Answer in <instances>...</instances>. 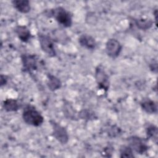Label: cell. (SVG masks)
I'll list each match as a JSON object with an SVG mask.
<instances>
[{
  "instance_id": "7",
  "label": "cell",
  "mask_w": 158,
  "mask_h": 158,
  "mask_svg": "<svg viewBox=\"0 0 158 158\" xmlns=\"http://www.w3.org/2000/svg\"><path fill=\"white\" fill-rule=\"evenodd\" d=\"M22 69L25 72L31 73L38 69V59L35 54H22L20 56Z\"/></svg>"
},
{
  "instance_id": "6",
  "label": "cell",
  "mask_w": 158,
  "mask_h": 158,
  "mask_svg": "<svg viewBox=\"0 0 158 158\" xmlns=\"http://www.w3.org/2000/svg\"><path fill=\"white\" fill-rule=\"evenodd\" d=\"M128 146L139 154L146 153L149 149V146L147 144V140L138 136H131L127 138Z\"/></svg>"
},
{
  "instance_id": "13",
  "label": "cell",
  "mask_w": 158,
  "mask_h": 158,
  "mask_svg": "<svg viewBox=\"0 0 158 158\" xmlns=\"http://www.w3.org/2000/svg\"><path fill=\"white\" fill-rule=\"evenodd\" d=\"M46 85L50 91H55L61 88L62 82L56 76L51 73H48L47 75Z\"/></svg>"
},
{
  "instance_id": "15",
  "label": "cell",
  "mask_w": 158,
  "mask_h": 158,
  "mask_svg": "<svg viewBox=\"0 0 158 158\" xmlns=\"http://www.w3.org/2000/svg\"><path fill=\"white\" fill-rule=\"evenodd\" d=\"M20 105L17 100L12 98H7L2 102V108L7 112H16L19 109Z\"/></svg>"
},
{
  "instance_id": "10",
  "label": "cell",
  "mask_w": 158,
  "mask_h": 158,
  "mask_svg": "<svg viewBox=\"0 0 158 158\" xmlns=\"http://www.w3.org/2000/svg\"><path fill=\"white\" fill-rule=\"evenodd\" d=\"M14 31L18 38L23 43H28L31 38V33L27 26L17 25Z\"/></svg>"
},
{
  "instance_id": "12",
  "label": "cell",
  "mask_w": 158,
  "mask_h": 158,
  "mask_svg": "<svg viewBox=\"0 0 158 158\" xmlns=\"http://www.w3.org/2000/svg\"><path fill=\"white\" fill-rule=\"evenodd\" d=\"M11 2L14 7L20 13L27 14L31 10L30 2L28 0H14Z\"/></svg>"
},
{
  "instance_id": "16",
  "label": "cell",
  "mask_w": 158,
  "mask_h": 158,
  "mask_svg": "<svg viewBox=\"0 0 158 158\" xmlns=\"http://www.w3.org/2000/svg\"><path fill=\"white\" fill-rule=\"evenodd\" d=\"M146 135L148 139H152L156 144L158 141V129L157 127L154 124H148L145 127Z\"/></svg>"
},
{
  "instance_id": "8",
  "label": "cell",
  "mask_w": 158,
  "mask_h": 158,
  "mask_svg": "<svg viewBox=\"0 0 158 158\" xmlns=\"http://www.w3.org/2000/svg\"><path fill=\"white\" fill-rule=\"evenodd\" d=\"M106 52L107 55L112 58H117L120 54L122 49L121 43L115 38H109L106 43Z\"/></svg>"
},
{
  "instance_id": "22",
  "label": "cell",
  "mask_w": 158,
  "mask_h": 158,
  "mask_svg": "<svg viewBox=\"0 0 158 158\" xmlns=\"http://www.w3.org/2000/svg\"><path fill=\"white\" fill-rule=\"evenodd\" d=\"M7 81H8V77L6 75H3V74H1V76H0V84H1V86H4L7 84Z\"/></svg>"
},
{
  "instance_id": "20",
  "label": "cell",
  "mask_w": 158,
  "mask_h": 158,
  "mask_svg": "<svg viewBox=\"0 0 158 158\" xmlns=\"http://www.w3.org/2000/svg\"><path fill=\"white\" fill-rule=\"evenodd\" d=\"M121 132V130L119 127L116 125H112L109 127V130L107 131V134L109 136L112 138H114L117 136Z\"/></svg>"
},
{
  "instance_id": "2",
  "label": "cell",
  "mask_w": 158,
  "mask_h": 158,
  "mask_svg": "<svg viewBox=\"0 0 158 158\" xmlns=\"http://www.w3.org/2000/svg\"><path fill=\"white\" fill-rule=\"evenodd\" d=\"M22 118L27 125L38 127L44 122V117L36 107L31 104L27 105L22 112Z\"/></svg>"
},
{
  "instance_id": "24",
  "label": "cell",
  "mask_w": 158,
  "mask_h": 158,
  "mask_svg": "<svg viewBox=\"0 0 158 158\" xmlns=\"http://www.w3.org/2000/svg\"><path fill=\"white\" fill-rule=\"evenodd\" d=\"M153 14L154 15V20H155V24L156 26L157 27V9H156L153 12Z\"/></svg>"
},
{
  "instance_id": "14",
  "label": "cell",
  "mask_w": 158,
  "mask_h": 158,
  "mask_svg": "<svg viewBox=\"0 0 158 158\" xmlns=\"http://www.w3.org/2000/svg\"><path fill=\"white\" fill-rule=\"evenodd\" d=\"M133 23L135 25L141 30H147L150 29L154 23V22L150 19H133Z\"/></svg>"
},
{
  "instance_id": "23",
  "label": "cell",
  "mask_w": 158,
  "mask_h": 158,
  "mask_svg": "<svg viewBox=\"0 0 158 158\" xmlns=\"http://www.w3.org/2000/svg\"><path fill=\"white\" fill-rule=\"evenodd\" d=\"M86 21H89L88 22V23H89V24H93V25H94V24H95V23H94V20H97V18H96V17L95 16V15H94L93 14H92V15H89V17H88V19H86Z\"/></svg>"
},
{
  "instance_id": "17",
  "label": "cell",
  "mask_w": 158,
  "mask_h": 158,
  "mask_svg": "<svg viewBox=\"0 0 158 158\" xmlns=\"http://www.w3.org/2000/svg\"><path fill=\"white\" fill-rule=\"evenodd\" d=\"M120 152V157L121 158H128V157H134L135 155L133 154V149L129 146L127 145H122L120 146L119 149Z\"/></svg>"
},
{
  "instance_id": "3",
  "label": "cell",
  "mask_w": 158,
  "mask_h": 158,
  "mask_svg": "<svg viewBox=\"0 0 158 158\" xmlns=\"http://www.w3.org/2000/svg\"><path fill=\"white\" fill-rule=\"evenodd\" d=\"M94 78L98 89H102L105 93H107L110 86L109 77L101 64L98 65L95 68Z\"/></svg>"
},
{
  "instance_id": "1",
  "label": "cell",
  "mask_w": 158,
  "mask_h": 158,
  "mask_svg": "<svg viewBox=\"0 0 158 158\" xmlns=\"http://www.w3.org/2000/svg\"><path fill=\"white\" fill-rule=\"evenodd\" d=\"M44 15L54 18L56 22L65 28L70 27L72 25V17L71 14L65 8L61 6L46 9L44 12Z\"/></svg>"
},
{
  "instance_id": "19",
  "label": "cell",
  "mask_w": 158,
  "mask_h": 158,
  "mask_svg": "<svg viewBox=\"0 0 158 158\" xmlns=\"http://www.w3.org/2000/svg\"><path fill=\"white\" fill-rule=\"evenodd\" d=\"M78 118H81V119H84V120H92L94 119V118H96V115L95 114L88 110V109H83L81 110H80L78 112Z\"/></svg>"
},
{
  "instance_id": "5",
  "label": "cell",
  "mask_w": 158,
  "mask_h": 158,
  "mask_svg": "<svg viewBox=\"0 0 158 158\" xmlns=\"http://www.w3.org/2000/svg\"><path fill=\"white\" fill-rule=\"evenodd\" d=\"M49 123L52 127V136L61 144H66L69 139L67 129L55 120H51Z\"/></svg>"
},
{
  "instance_id": "18",
  "label": "cell",
  "mask_w": 158,
  "mask_h": 158,
  "mask_svg": "<svg viewBox=\"0 0 158 158\" xmlns=\"http://www.w3.org/2000/svg\"><path fill=\"white\" fill-rule=\"evenodd\" d=\"M64 114L66 115L67 117L70 118V119H73L75 120V118H78V113L76 114L75 111L74 110V109L72 107V106L69 104H65L64 105Z\"/></svg>"
},
{
  "instance_id": "9",
  "label": "cell",
  "mask_w": 158,
  "mask_h": 158,
  "mask_svg": "<svg viewBox=\"0 0 158 158\" xmlns=\"http://www.w3.org/2000/svg\"><path fill=\"white\" fill-rule=\"evenodd\" d=\"M78 43L81 46L87 49L93 50L97 46L95 38L88 34H82L78 38Z\"/></svg>"
},
{
  "instance_id": "4",
  "label": "cell",
  "mask_w": 158,
  "mask_h": 158,
  "mask_svg": "<svg viewBox=\"0 0 158 158\" xmlns=\"http://www.w3.org/2000/svg\"><path fill=\"white\" fill-rule=\"evenodd\" d=\"M38 38L41 50L50 57H56L57 53L54 40L51 36L41 33H38Z\"/></svg>"
},
{
  "instance_id": "21",
  "label": "cell",
  "mask_w": 158,
  "mask_h": 158,
  "mask_svg": "<svg viewBox=\"0 0 158 158\" xmlns=\"http://www.w3.org/2000/svg\"><path fill=\"white\" fill-rule=\"evenodd\" d=\"M149 67L151 70V72L155 73H157V60H152L150 63H149Z\"/></svg>"
},
{
  "instance_id": "11",
  "label": "cell",
  "mask_w": 158,
  "mask_h": 158,
  "mask_svg": "<svg viewBox=\"0 0 158 158\" xmlns=\"http://www.w3.org/2000/svg\"><path fill=\"white\" fill-rule=\"evenodd\" d=\"M140 106L143 110L147 114H152L157 112V103L150 98H144L140 102Z\"/></svg>"
}]
</instances>
